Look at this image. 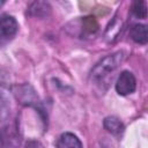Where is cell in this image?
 <instances>
[{"mask_svg":"<svg viewBox=\"0 0 148 148\" xmlns=\"http://www.w3.org/2000/svg\"><path fill=\"white\" fill-rule=\"evenodd\" d=\"M56 147L57 148H83L82 142L80 141V139L71 132L62 133L58 138Z\"/></svg>","mask_w":148,"mask_h":148,"instance_id":"7","label":"cell"},{"mask_svg":"<svg viewBox=\"0 0 148 148\" xmlns=\"http://www.w3.org/2000/svg\"><path fill=\"white\" fill-rule=\"evenodd\" d=\"M51 12V7L47 2H44V1H36V2H32L29 7V13L34 16H37V17H44V16H47Z\"/></svg>","mask_w":148,"mask_h":148,"instance_id":"10","label":"cell"},{"mask_svg":"<svg viewBox=\"0 0 148 148\" xmlns=\"http://www.w3.org/2000/svg\"><path fill=\"white\" fill-rule=\"evenodd\" d=\"M18 30L17 21L10 15H1L0 16V45L6 44L10 39L15 37Z\"/></svg>","mask_w":148,"mask_h":148,"instance_id":"4","label":"cell"},{"mask_svg":"<svg viewBox=\"0 0 148 148\" xmlns=\"http://www.w3.org/2000/svg\"><path fill=\"white\" fill-rule=\"evenodd\" d=\"M12 111V102L8 92L0 88V127L6 125V121L9 119Z\"/></svg>","mask_w":148,"mask_h":148,"instance_id":"6","label":"cell"},{"mask_svg":"<svg viewBox=\"0 0 148 148\" xmlns=\"http://www.w3.org/2000/svg\"><path fill=\"white\" fill-rule=\"evenodd\" d=\"M131 10L135 17L146 18L147 17V2L146 1H135L132 3Z\"/></svg>","mask_w":148,"mask_h":148,"instance_id":"12","label":"cell"},{"mask_svg":"<svg viewBox=\"0 0 148 148\" xmlns=\"http://www.w3.org/2000/svg\"><path fill=\"white\" fill-rule=\"evenodd\" d=\"M16 98L18 99L20 103L24 104V105H29V106H34L35 109H37L40 114H43L44 121L45 120V112L44 109L42 106V102L39 101V97L37 96L35 89L29 86V84H21V86H16L13 89Z\"/></svg>","mask_w":148,"mask_h":148,"instance_id":"2","label":"cell"},{"mask_svg":"<svg viewBox=\"0 0 148 148\" xmlns=\"http://www.w3.org/2000/svg\"><path fill=\"white\" fill-rule=\"evenodd\" d=\"M131 38L138 44H146L148 40L147 27L145 24H134L131 29Z\"/></svg>","mask_w":148,"mask_h":148,"instance_id":"8","label":"cell"},{"mask_svg":"<svg viewBox=\"0 0 148 148\" xmlns=\"http://www.w3.org/2000/svg\"><path fill=\"white\" fill-rule=\"evenodd\" d=\"M116 91L121 95L126 96L130 94H133L136 89V80L133 73L130 71H124L119 74L117 81H116Z\"/></svg>","mask_w":148,"mask_h":148,"instance_id":"5","label":"cell"},{"mask_svg":"<svg viewBox=\"0 0 148 148\" xmlns=\"http://www.w3.org/2000/svg\"><path fill=\"white\" fill-rule=\"evenodd\" d=\"M20 145L21 133L16 123L0 127V148H18Z\"/></svg>","mask_w":148,"mask_h":148,"instance_id":"3","label":"cell"},{"mask_svg":"<svg viewBox=\"0 0 148 148\" xmlns=\"http://www.w3.org/2000/svg\"><path fill=\"white\" fill-rule=\"evenodd\" d=\"M103 125H104V128L113 135H119L124 131L123 123L116 117H106L103 121Z\"/></svg>","mask_w":148,"mask_h":148,"instance_id":"9","label":"cell"},{"mask_svg":"<svg viewBox=\"0 0 148 148\" xmlns=\"http://www.w3.org/2000/svg\"><path fill=\"white\" fill-rule=\"evenodd\" d=\"M121 30V20H119L118 17H114L112 20V22H110V24L108 25L106 32H105V38L108 40H112L116 38V36L120 32Z\"/></svg>","mask_w":148,"mask_h":148,"instance_id":"11","label":"cell"},{"mask_svg":"<svg viewBox=\"0 0 148 148\" xmlns=\"http://www.w3.org/2000/svg\"><path fill=\"white\" fill-rule=\"evenodd\" d=\"M125 52L117 51L101 59L90 72L89 79L91 84H94L99 90L104 91L108 88L110 80H112L113 73L125 60Z\"/></svg>","mask_w":148,"mask_h":148,"instance_id":"1","label":"cell"}]
</instances>
